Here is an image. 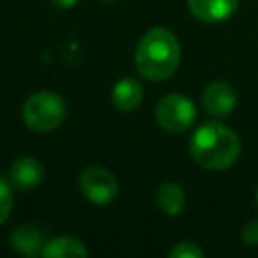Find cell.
Masks as SVG:
<instances>
[{
	"mask_svg": "<svg viewBox=\"0 0 258 258\" xmlns=\"http://www.w3.org/2000/svg\"><path fill=\"white\" fill-rule=\"evenodd\" d=\"M12 210V187L10 181L0 175V226L6 222Z\"/></svg>",
	"mask_w": 258,
	"mask_h": 258,
	"instance_id": "cell-13",
	"label": "cell"
},
{
	"mask_svg": "<svg viewBox=\"0 0 258 258\" xmlns=\"http://www.w3.org/2000/svg\"><path fill=\"white\" fill-rule=\"evenodd\" d=\"M79 189L85 200L101 206V204H109L115 200V196L119 191V183L109 169L93 165V167H87L81 171Z\"/></svg>",
	"mask_w": 258,
	"mask_h": 258,
	"instance_id": "cell-5",
	"label": "cell"
},
{
	"mask_svg": "<svg viewBox=\"0 0 258 258\" xmlns=\"http://www.w3.org/2000/svg\"><path fill=\"white\" fill-rule=\"evenodd\" d=\"M155 119L161 129L169 133H183L196 121V105L185 95L169 93L159 99L155 107Z\"/></svg>",
	"mask_w": 258,
	"mask_h": 258,
	"instance_id": "cell-4",
	"label": "cell"
},
{
	"mask_svg": "<svg viewBox=\"0 0 258 258\" xmlns=\"http://www.w3.org/2000/svg\"><path fill=\"white\" fill-rule=\"evenodd\" d=\"M171 258H202L204 250L200 246H196L194 242H179L175 248L169 250Z\"/></svg>",
	"mask_w": 258,
	"mask_h": 258,
	"instance_id": "cell-14",
	"label": "cell"
},
{
	"mask_svg": "<svg viewBox=\"0 0 258 258\" xmlns=\"http://www.w3.org/2000/svg\"><path fill=\"white\" fill-rule=\"evenodd\" d=\"M10 244L20 252V254H24V256H38L40 252H42V248H44V234H42V230H38V228H34V226H30V224H22V226H18V228H14L12 230V234H10Z\"/></svg>",
	"mask_w": 258,
	"mask_h": 258,
	"instance_id": "cell-9",
	"label": "cell"
},
{
	"mask_svg": "<svg viewBox=\"0 0 258 258\" xmlns=\"http://www.w3.org/2000/svg\"><path fill=\"white\" fill-rule=\"evenodd\" d=\"M236 103H238L236 89L226 81L210 83L202 97V105L206 113L212 117H228L236 109Z\"/></svg>",
	"mask_w": 258,
	"mask_h": 258,
	"instance_id": "cell-6",
	"label": "cell"
},
{
	"mask_svg": "<svg viewBox=\"0 0 258 258\" xmlns=\"http://www.w3.org/2000/svg\"><path fill=\"white\" fill-rule=\"evenodd\" d=\"M105 2H113V0H105Z\"/></svg>",
	"mask_w": 258,
	"mask_h": 258,
	"instance_id": "cell-18",
	"label": "cell"
},
{
	"mask_svg": "<svg viewBox=\"0 0 258 258\" xmlns=\"http://www.w3.org/2000/svg\"><path fill=\"white\" fill-rule=\"evenodd\" d=\"M42 177H44V167L32 155L16 157L8 167V181L16 189H32L42 181Z\"/></svg>",
	"mask_w": 258,
	"mask_h": 258,
	"instance_id": "cell-7",
	"label": "cell"
},
{
	"mask_svg": "<svg viewBox=\"0 0 258 258\" xmlns=\"http://www.w3.org/2000/svg\"><path fill=\"white\" fill-rule=\"evenodd\" d=\"M179 42L167 28H149L135 48V69L147 81L171 77L179 64Z\"/></svg>",
	"mask_w": 258,
	"mask_h": 258,
	"instance_id": "cell-2",
	"label": "cell"
},
{
	"mask_svg": "<svg viewBox=\"0 0 258 258\" xmlns=\"http://www.w3.org/2000/svg\"><path fill=\"white\" fill-rule=\"evenodd\" d=\"M157 206L165 216H179L185 208V194L183 189L173 181H163L157 187Z\"/></svg>",
	"mask_w": 258,
	"mask_h": 258,
	"instance_id": "cell-12",
	"label": "cell"
},
{
	"mask_svg": "<svg viewBox=\"0 0 258 258\" xmlns=\"http://www.w3.org/2000/svg\"><path fill=\"white\" fill-rule=\"evenodd\" d=\"M87 248L79 238L73 236H58L44 244L40 256L44 258H75V256H87Z\"/></svg>",
	"mask_w": 258,
	"mask_h": 258,
	"instance_id": "cell-11",
	"label": "cell"
},
{
	"mask_svg": "<svg viewBox=\"0 0 258 258\" xmlns=\"http://www.w3.org/2000/svg\"><path fill=\"white\" fill-rule=\"evenodd\" d=\"M189 153L194 161L206 169H228L240 155V139L230 127L218 121H208L191 135Z\"/></svg>",
	"mask_w": 258,
	"mask_h": 258,
	"instance_id": "cell-1",
	"label": "cell"
},
{
	"mask_svg": "<svg viewBox=\"0 0 258 258\" xmlns=\"http://www.w3.org/2000/svg\"><path fill=\"white\" fill-rule=\"evenodd\" d=\"M242 240L246 246H258V220H252L242 230Z\"/></svg>",
	"mask_w": 258,
	"mask_h": 258,
	"instance_id": "cell-15",
	"label": "cell"
},
{
	"mask_svg": "<svg viewBox=\"0 0 258 258\" xmlns=\"http://www.w3.org/2000/svg\"><path fill=\"white\" fill-rule=\"evenodd\" d=\"M256 204H258V187H256Z\"/></svg>",
	"mask_w": 258,
	"mask_h": 258,
	"instance_id": "cell-17",
	"label": "cell"
},
{
	"mask_svg": "<svg viewBox=\"0 0 258 258\" xmlns=\"http://www.w3.org/2000/svg\"><path fill=\"white\" fill-rule=\"evenodd\" d=\"M50 4L56 8H71L77 4V0H50Z\"/></svg>",
	"mask_w": 258,
	"mask_h": 258,
	"instance_id": "cell-16",
	"label": "cell"
},
{
	"mask_svg": "<svg viewBox=\"0 0 258 258\" xmlns=\"http://www.w3.org/2000/svg\"><path fill=\"white\" fill-rule=\"evenodd\" d=\"M111 97H113V105L119 111H133L143 99V89H141L139 81L125 77V79H119L115 83Z\"/></svg>",
	"mask_w": 258,
	"mask_h": 258,
	"instance_id": "cell-10",
	"label": "cell"
},
{
	"mask_svg": "<svg viewBox=\"0 0 258 258\" xmlns=\"http://www.w3.org/2000/svg\"><path fill=\"white\" fill-rule=\"evenodd\" d=\"M67 115V105L60 95L52 91H38L32 93L22 105V119L24 123L38 133L54 131Z\"/></svg>",
	"mask_w": 258,
	"mask_h": 258,
	"instance_id": "cell-3",
	"label": "cell"
},
{
	"mask_svg": "<svg viewBox=\"0 0 258 258\" xmlns=\"http://www.w3.org/2000/svg\"><path fill=\"white\" fill-rule=\"evenodd\" d=\"M187 6L202 22H222L236 12L238 0H187Z\"/></svg>",
	"mask_w": 258,
	"mask_h": 258,
	"instance_id": "cell-8",
	"label": "cell"
}]
</instances>
